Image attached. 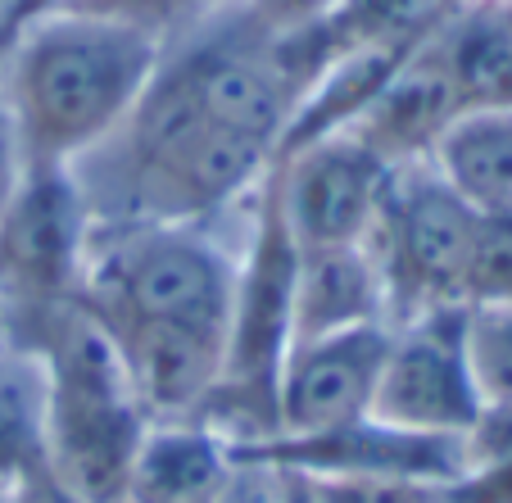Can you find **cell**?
I'll list each match as a JSON object with an SVG mask.
<instances>
[{
    "label": "cell",
    "instance_id": "20",
    "mask_svg": "<svg viewBox=\"0 0 512 503\" xmlns=\"http://www.w3.org/2000/svg\"><path fill=\"white\" fill-rule=\"evenodd\" d=\"M87 10H105V14H118L127 23H141L145 32H155L159 41H177L182 32L200 28L204 19H213L218 10L236 5V0H78Z\"/></svg>",
    "mask_w": 512,
    "mask_h": 503
},
{
    "label": "cell",
    "instance_id": "2",
    "mask_svg": "<svg viewBox=\"0 0 512 503\" xmlns=\"http://www.w3.org/2000/svg\"><path fill=\"white\" fill-rule=\"evenodd\" d=\"M277 150L218 123L159 59L109 141L68 168L96 232L141 223H223L250 204Z\"/></svg>",
    "mask_w": 512,
    "mask_h": 503
},
{
    "label": "cell",
    "instance_id": "28",
    "mask_svg": "<svg viewBox=\"0 0 512 503\" xmlns=\"http://www.w3.org/2000/svg\"><path fill=\"white\" fill-rule=\"evenodd\" d=\"M0 503H5V485H0Z\"/></svg>",
    "mask_w": 512,
    "mask_h": 503
},
{
    "label": "cell",
    "instance_id": "7",
    "mask_svg": "<svg viewBox=\"0 0 512 503\" xmlns=\"http://www.w3.org/2000/svg\"><path fill=\"white\" fill-rule=\"evenodd\" d=\"M485 413L467 358V309H440L390 327L372 417L413 436H467Z\"/></svg>",
    "mask_w": 512,
    "mask_h": 503
},
{
    "label": "cell",
    "instance_id": "11",
    "mask_svg": "<svg viewBox=\"0 0 512 503\" xmlns=\"http://www.w3.org/2000/svg\"><path fill=\"white\" fill-rule=\"evenodd\" d=\"M435 28H440V23H435ZM435 28L408 50L404 64L381 82V91L363 105V114L345 127V132H354L377 159H386L390 168L431 159L435 141L463 114V100H458L449 64H445V55H440Z\"/></svg>",
    "mask_w": 512,
    "mask_h": 503
},
{
    "label": "cell",
    "instance_id": "18",
    "mask_svg": "<svg viewBox=\"0 0 512 503\" xmlns=\"http://www.w3.org/2000/svg\"><path fill=\"white\" fill-rule=\"evenodd\" d=\"M512 304V213H481L467 254L463 309Z\"/></svg>",
    "mask_w": 512,
    "mask_h": 503
},
{
    "label": "cell",
    "instance_id": "23",
    "mask_svg": "<svg viewBox=\"0 0 512 503\" xmlns=\"http://www.w3.org/2000/svg\"><path fill=\"white\" fill-rule=\"evenodd\" d=\"M245 5H250L263 23L290 32V28H304V23L322 19L327 10H336L340 0H245Z\"/></svg>",
    "mask_w": 512,
    "mask_h": 503
},
{
    "label": "cell",
    "instance_id": "14",
    "mask_svg": "<svg viewBox=\"0 0 512 503\" xmlns=\"http://www.w3.org/2000/svg\"><path fill=\"white\" fill-rule=\"evenodd\" d=\"M435 41L463 109H512V14L503 0H454Z\"/></svg>",
    "mask_w": 512,
    "mask_h": 503
},
{
    "label": "cell",
    "instance_id": "5",
    "mask_svg": "<svg viewBox=\"0 0 512 503\" xmlns=\"http://www.w3.org/2000/svg\"><path fill=\"white\" fill-rule=\"evenodd\" d=\"M481 213L431 168V159L399 164L372 218L368 250L386 286L390 327L440 309H463L467 254Z\"/></svg>",
    "mask_w": 512,
    "mask_h": 503
},
{
    "label": "cell",
    "instance_id": "25",
    "mask_svg": "<svg viewBox=\"0 0 512 503\" xmlns=\"http://www.w3.org/2000/svg\"><path fill=\"white\" fill-rule=\"evenodd\" d=\"M55 5H78V0H14L10 5V28L28 14H41V10H55Z\"/></svg>",
    "mask_w": 512,
    "mask_h": 503
},
{
    "label": "cell",
    "instance_id": "16",
    "mask_svg": "<svg viewBox=\"0 0 512 503\" xmlns=\"http://www.w3.org/2000/svg\"><path fill=\"white\" fill-rule=\"evenodd\" d=\"M46 458V372L41 354L0 340V485Z\"/></svg>",
    "mask_w": 512,
    "mask_h": 503
},
{
    "label": "cell",
    "instance_id": "21",
    "mask_svg": "<svg viewBox=\"0 0 512 503\" xmlns=\"http://www.w3.org/2000/svg\"><path fill=\"white\" fill-rule=\"evenodd\" d=\"M5 503H91V499H82L68 481H59V476L50 472V463L41 458L37 467L19 472L10 485H5Z\"/></svg>",
    "mask_w": 512,
    "mask_h": 503
},
{
    "label": "cell",
    "instance_id": "12",
    "mask_svg": "<svg viewBox=\"0 0 512 503\" xmlns=\"http://www.w3.org/2000/svg\"><path fill=\"white\" fill-rule=\"evenodd\" d=\"M241 472L232 445L200 417L150 422L123 503H209L232 490Z\"/></svg>",
    "mask_w": 512,
    "mask_h": 503
},
{
    "label": "cell",
    "instance_id": "15",
    "mask_svg": "<svg viewBox=\"0 0 512 503\" xmlns=\"http://www.w3.org/2000/svg\"><path fill=\"white\" fill-rule=\"evenodd\" d=\"M431 168L476 213H512V109H463L435 141Z\"/></svg>",
    "mask_w": 512,
    "mask_h": 503
},
{
    "label": "cell",
    "instance_id": "13",
    "mask_svg": "<svg viewBox=\"0 0 512 503\" xmlns=\"http://www.w3.org/2000/svg\"><path fill=\"white\" fill-rule=\"evenodd\" d=\"M368 322H390L386 286H381V272L372 263L368 245L300 250V263H295V309H290L295 340L368 327Z\"/></svg>",
    "mask_w": 512,
    "mask_h": 503
},
{
    "label": "cell",
    "instance_id": "8",
    "mask_svg": "<svg viewBox=\"0 0 512 503\" xmlns=\"http://www.w3.org/2000/svg\"><path fill=\"white\" fill-rule=\"evenodd\" d=\"M395 168L377 159L354 132H331L290 150L272 168L277 204L300 250L363 245Z\"/></svg>",
    "mask_w": 512,
    "mask_h": 503
},
{
    "label": "cell",
    "instance_id": "26",
    "mask_svg": "<svg viewBox=\"0 0 512 503\" xmlns=\"http://www.w3.org/2000/svg\"><path fill=\"white\" fill-rule=\"evenodd\" d=\"M10 5L14 0H0V46H5V37H10Z\"/></svg>",
    "mask_w": 512,
    "mask_h": 503
},
{
    "label": "cell",
    "instance_id": "24",
    "mask_svg": "<svg viewBox=\"0 0 512 503\" xmlns=\"http://www.w3.org/2000/svg\"><path fill=\"white\" fill-rule=\"evenodd\" d=\"M209 503H259V476H254L250 467H245V472H241V481H236L227 494H218V499H209Z\"/></svg>",
    "mask_w": 512,
    "mask_h": 503
},
{
    "label": "cell",
    "instance_id": "4",
    "mask_svg": "<svg viewBox=\"0 0 512 503\" xmlns=\"http://www.w3.org/2000/svg\"><path fill=\"white\" fill-rule=\"evenodd\" d=\"M28 349L46 372V463L91 503H123L132 463L150 431L118 349L78 309L59 313Z\"/></svg>",
    "mask_w": 512,
    "mask_h": 503
},
{
    "label": "cell",
    "instance_id": "3",
    "mask_svg": "<svg viewBox=\"0 0 512 503\" xmlns=\"http://www.w3.org/2000/svg\"><path fill=\"white\" fill-rule=\"evenodd\" d=\"M164 41L118 14L55 5L0 46V100L32 168H73L109 141L155 78Z\"/></svg>",
    "mask_w": 512,
    "mask_h": 503
},
{
    "label": "cell",
    "instance_id": "9",
    "mask_svg": "<svg viewBox=\"0 0 512 503\" xmlns=\"http://www.w3.org/2000/svg\"><path fill=\"white\" fill-rule=\"evenodd\" d=\"M241 467H290L322 476H381V481L449 485L467 467V436H413L377 417L313 436H268L232 449Z\"/></svg>",
    "mask_w": 512,
    "mask_h": 503
},
{
    "label": "cell",
    "instance_id": "19",
    "mask_svg": "<svg viewBox=\"0 0 512 503\" xmlns=\"http://www.w3.org/2000/svg\"><path fill=\"white\" fill-rule=\"evenodd\" d=\"M467 358L485 404H512V304L467 309Z\"/></svg>",
    "mask_w": 512,
    "mask_h": 503
},
{
    "label": "cell",
    "instance_id": "1",
    "mask_svg": "<svg viewBox=\"0 0 512 503\" xmlns=\"http://www.w3.org/2000/svg\"><path fill=\"white\" fill-rule=\"evenodd\" d=\"M245 223L250 204L223 223L109 227L91 241L78 304L118 349L150 422L195 417L223 377Z\"/></svg>",
    "mask_w": 512,
    "mask_h": 503
},
{
    "label": "cell",
    "instance_id": "22",
    "mask_svg": "<svg viewBox=\"0 0 512 503\" xmlns=\"http://www.w3.org/2000/svg\"><path fill=\"white\" fill-rule=\"evenodd\" d=\"M28 168L32 164H28V150H23V141H19V127H14L10 109L0 100V213L10 209V200L19 195Z\"/></svg>",
    "mask_w": 512,
    "mask_h": 503
},
{
    "label": "cell",
    "instance_id": "6",
    "mask_svg": "<svg viewBox=\"0 0 512 503\" xmlns=\"http://www.w3.org/2000/svg\"><path fill=\"white\" fill-rule=\"evenodd\" d=\"M96 223L68 168H28L0 213V318L5 340L32 345L59 313L78 309Z\"/></svg>",
    "mask_w": 512,
    "mask_h": 503
},
{
    "label": "cell",
    "instance_id": "17",
    "mask_svg": "<svg viewBox=\"0 0 512 503\" xmlns=\"http://www.w3.org/2000/svg\"><path fill=\"white\" fill-rule=\"evenodd\" d=\"M263 503H440L445 485L381 481V476H322L290 467H250Z\"/></svg>",
    "mask_w": 512,
    "mask_h": 503
},
{
    "label": "cell",
    "instance_id": "27",
    "mask_svg": "<svg viewBox=\"0 0 512 503\" xmlns=\"http://www.w3.org/2000/svg\"><path fill=\"white\" fill-rule=\"evenodd\" d=\"M0 340H5V318H0Z\"/></svg>",
    "mask_w": 512,
    "mask_h": 503
},
{
    "label": "cell",
    "instance_id": "29",
    "mask_svg": "<svg viewBox=\"0 0 512 503\" xmlns=\"http://www.w3.org/2000/svg\"><path fill=\"white\" fill-rule=\"evenodd\" d=\"M259 503H263V494H259Z\"/></svg>",
    "mask_w": 512,
    "mask_h": 503
},
{
    "label": "cell",
    "instance_id": "10",
    "mask_svg": "<svg viewBox=\"0 0 512 503\" xmlns=\"http://www.w3.org/2000/svg\"><path fill=\"white\" fill-rule=\"evenodd\" d=\"M390 322L295 340L277 381V436H313L372 417Z\"/></svg>",
    "mask_w": 512,
    "mask_h": 503
}]
</instances>
